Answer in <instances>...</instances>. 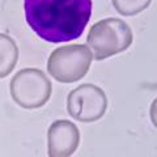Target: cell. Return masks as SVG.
Segmentation results:
<instances>
[{"label": "cell", "mask_w": 157, "mask_h": 157, "mask_svg": "<svg viewBox=\"0 0 157 157\" xmlns=\"http://www.w3.org/2000/svg\"><path fill=\"white\" fill-rule=\"evenodd\" d=\"M29 28L51 43L73 41L84 33L92 16V0H24Z\"/></svg>", "instance_id": "1"}, {"label": "cell", "mask_w": 157, "mask_h": 157, "mask_svg": "<svg viewBox=\"0 0 157 157\" xmlns=\"http://www.w3.org/2000/svg\"><path fill=\"white\" fill-rule=\"evenodd\" d=\"M152 0H111L113 7L122 16H136L145 11Z\"/></svg>", "instance_id": "8"}, {"label": "cell", "mask_w": 157, "mask_h": 157, "mask_svg": "<svg viewBox=\"0 0 157 157\" xmlns=\"http://www.w3.org/2000/svg\"><path fill=\"white\" fill-rule=\"evenodd\" d=\"M149 117H151V122L156 128H157V97L152 101L151 107H149Z\"/></svg>", "instance_id": "9"}, {"label": "cell", "mask_w": 157, "mask_h": 157, "mask_svg": "<svg viewBox=\"0 0 157 157\" xmlns=\"http://www.w3.org/2000/svg\"><path fill=\"white\" fill-rule=\"evenodd\" d=\"M134 41L130 25L121 18L109 17L96 22L86 37V45L94 60H104L126 51Z\"/></svg>", "instance_id": "2"}, {"label": "cell", "mask_w": 157, "mask_h": 157, "mask_svg": "<svg viewBox=\"0 0 157 157\" xmlns=\"http://www.w3.org/2000/svg\"><path fill=\"white\" fill-rule=\"evenodd\" d=\"M93 55L89 47L73 43L54 50L47 60V72L59 82H75L84 77L92 64Z\"/></svg>", "instance_id": "3"}, {"label": "cell", "mask_w": 157, "mask_h": 157, "mask_svg": "<svg viewBox=\"0 0 157 157\" xmlns=\"http://www.w3.org/2000/svg\"><path fill=\"white\" fill-rule=\"evenodd\" d=\"M107 110V96L94 84H82L70 92L67 111L71 118L82 123L100 121Z\"/></svg>", "instance_id": "5"}, {"label": "cell", "mask_w": 157, "mask_h": 157, "mask_svg": "<svg viewBox=\"0 0 157 157\" xmlns=\"http://www.w3.org/2000/svg\"><path fill=\"white\" fill-rule=\"evenodd\" d=\"M18 60V47L14 39L0 33V78L7 77Z\"/></svg>", "instance_id": "7"}, {"label": "cell", "mask_w": 157, "mask_h": 157, "mask_svg": "<svg viewBox=\"0 0 157 157\" xmlns=\"http://www.w3.org/2000/svg\"><path fill=\"white\" fill-rule=\"evenodd\" d=\"M80 144V131L71 121L58 119L47 131L48 157H70Z\"/></svg>", "instance_id": "6"}, {"label": "cell", "mask_w": 157, "mask_h": 157, "mask_svg": "<svg viewBox=\"0 0 157 157\" xmlns=\"http://www.w3.org/2000/svg\"><path fill=\"white\" fill-rule=\"evenodd\" d=\"M12 100L28 110L39 109L51 97L52 86L46 73L38 68H24L13 76L9 84Z\"/></svg>", "instance_id": "4"}]
</instances>
